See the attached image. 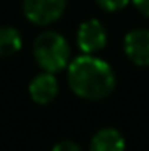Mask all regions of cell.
<instances>
[{
    "label": "cell",
    "mask_w": 149,
    "mask_h": 151,
    "mask_svg": "<svg viewBox=\"0 0 149 151\" xmlns=\"http://www.w3.org/2000/svg\"><path fill=\"white\" fill-rule=\"evenodd\" d=\"M69 84L77 97L84 100H102L116 86V76L111 65L95 55L82 53L69 62Z\"/></svg>",
    "instance_id": "1"
},
{
    "label": "cell",
    "mask_w": 149,
    "mask_h": 151,
    "mask_svg": "<svg viewBox=\"0 0 149 151\" xmlns=\"http://www.w3.org/2000/svg\"><path fill=\"white\" fill-rule=\"evenodd\" d=\"M34 58L46 72L56 74L63 70L70 60V47L67 39L53 30L39 34L34 40Z\"/></svg>",
    "instance_id": "2"
},
{
    "label": "cell",
    "mask_w": 149,
    "mask_h": 151,
    "mask_svg": "<svg viewBox=\"0 0 149 151\" xmlns=\"http://www.w3.org/2000/svg\"><path fill=\"white\" fill-rule=\"evenodd\" d=\"M67 0H23L25 18L39 27L51 25L65 12Z\"/></svg>",
    "instance_id": "3"
},
{
    "label": "cell",
    "mask_w": 149,
    "mask_h": 151,
    "mask_svg": "<svg viewBox=\"0 0 149 151\" xmlns=\"http://www.w3.org/2000/svg\"><path fill=\"white\" fill-rule=\"evenodd\" d=\"M77 46L86 55H95L102 51L107 44V32L105 27L98 19H88L79 25L77 30Z\"/></svg>",
    "instance_id": "4"
},
{
    "label": "cell",
    "mask_w": 149,
    "mask_h": 151,
    "mask_svg": "<svg viewBox=\"0 0 149 151\" xmlns=\"http://www.w3.org/2000/svg\"><path fill=\"white\" fill-rule=\"evenodd\" d=\"M125 53L128 60L139 67H149V30L135 28L125 35Z\"/></svg>",
    "instance_id": "5"
},
{
    "label": "cell",
    "mask_w": 149,
    "mask_h": 151,
    "mask_svg": "<svg viewBox=\"0 0 149 151\" xmlns=\"http://www.w3.org/2000/svg\"><path fill=\"white\" fill-rule=\"evenodd\" d=\"M28 93H30L32 100L40 104V106L51 104L56 99V95H58V81H56L54 74L44 70L42 74L35 76L30 81Z\"/></svg>",
    "instance_id": "6"
},
{
    "label": "cell",
    "mask_w": 149,
    "mask_h": 151,
    "mask_svg": "<svg viewBox=\"0 0 149 151\" xmlns=\"http://www.w3.org/2000/svg\"><path fill=\"white\" fill-rule=\"evenodd\" d=\"M88 151H125V137L116 128H100L91 137Z\"/></svg>",
    "instance_id": "7"
},
{
    "label": "cell",
    "mask_w": 149,
    "mask_h": 151,
    "mask_svg": "<svg viewBox=\"0 0 149 151\" xmlns=\"http://www.w3.org/2000/svg\"><path fill=\"white\" fill-rule=\"evenodd\" d=\"M23 46L21 34L12 27H0V58L16 55Z\"/></svg>",
    "instance_id": "8"
},
{
    "label": "cell",
    "mask_w": 149,
    "mask_h": 151,
    "mask_svg": "<svg viewBox=\"0 0 149 151\" xmlns=\"http://www.w3.org/2000/svg\"><path fill=\"white\" fill-rule=\"evenodd\" d=\"M97 4L105 12H117V11L125 9L130 4V0H97Z\"/></svg>",
    "instance_id": "9"
},
{
    "label": "cell",
    "mask_w": 149,
    "mask_h": 151,
    "mask_svg": "<svg viewBox=\"0 0 149 151\" xmlns=\"http://www.w3.org/2000/svg\"><path fill=\"white\" fill-rule=\"evenodd\" d=\"M51 151H82V150H81V146L77 142H74V141H62V142L54 144Z\"/></svg>",
    "instance_id": "10"
},
{
    "label": "cell",
    "mask_w": 149,
    "mask_h": 151,
    "mask_svg": "<svg viewBox=\"0 0 149 151\" xmlns=\"http://www.w3.org/2000/svg\"><path fill=\"white\" fill-rule=\"evenodd\" d=\"M130 2H132V4H133L142 14H144V16H148L149 18V0H130Z\"/></svg>",
    "instance_id": "11"
}]
</instances>
